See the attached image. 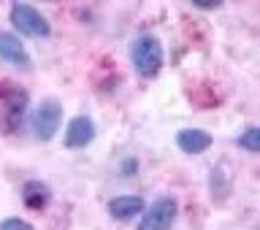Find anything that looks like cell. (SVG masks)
I'll return each mask as SVG.
<instances>
[{
  "label": "cell",
  "mask_w": 260,
  "mask_h": 230,
  "mask_svg": "<svg viewBox=\"0 0 260 230\" xmlns=\"http://www.w3.org/2000/svg\"><path fill=\"white\" fill-rule=\"evenodd\" d=\"M27 114V92L11 81H0V130L16 133Z\"/></svg>",
  "instance_id": "6da1fadb"
},
{
  "label": "cell",
  "mask_w": 260,
  "mask_h": 230,
  "mask_svg": "<svg viewBox=\"0 0 260 230\" xmlns=\"http://www.w3.org/2000/svg\"><path fill=\"white\" fill-rule=\"evenodd\" d=\"M130 60H133V68L141 79H154L162 68L166 52L154 36H138L130 46Z\"/></svg>",
  "instance_id": "7a4b0ae2"
},
{
  "label": "cell",
  "mask_w": 260,
  "mask_h": 230,
  "mask_svg": "<svg viewBox=\"0 0 260 230\" xmlns=\"http://www.w3.org/2000/svg\"><path fill=\"white\" fill-rule=\"evenodd\" d=\"M62 125V106L57 97H44L36 111H32L30 117V127H32V136L38 138V141H52L57 136V130Z\"/></svg>",
  "instance_id": "3957f363"
},
{
  "label": "cell",
  "mask_w": 260,
  "mask_h": 230,
  "mask_svg": "<svg viewBox=\"0 0 260 230\" xmlns=\"http://www.w3.org/2000/svg\"><path fill=\"white\" fill-rule=\"evenodd\" d=\"M11 24L16 32H22L27 38H49V32H52L49 19L30 3H14L11 6Z\"/></svg>",
  "instance_id": "277c9868"
},
{
  "label": "cell",
  "mask_w": 260,
  "mask_h": 230,
  "mask_svg": "<svg viewBox=\"0 0 260 230\" xmlns=\"http://www.w3.org/2000/svg\"><path fill=\"white\" fill-rule=\"evenodd\" d=\"M176 211H179V206L174 198H168V195L166 198H157L149 209L141 211L144 217L138 222V230H171L176 222Z\"/></svg>",
  "instance_id": "5b68a950"
},
{
  "label": "cell",
  "mask_w": 260,
  "mask_h": 230,
  "mask_svg": "<svg viewBox=\"0 0 260 230\" xmlns=\"http://www.w3.org/2000/svg\"><path fill=\"white\" fill-rule=\"evenodd\" d=\"M0 60L22 71H30V65H32L27 49H24L22 38L16 32H0Z\"/></svg>",
  "instance_id": "8992f818"
},
{
  "label": "cell",
  "mask_w": 260,
  "mask_h": 230,
  "mask_svg": "<svg viewBox=\"0 0 260 230\" xmlns=\"http://www.w3.org/2000/svg\"><path fill=\"white\" fill-rule=\"evenodd\" d=\"M92 138H95V122L84 114L73 117L65 127V146L68 149H84L87 144H92Z\"/></svg>",
  "instance_id": "52a82bcc"
},
{
  "label": "cell",
  "mask_w": 260,
  "mask_h": 230,
  "mask_svg": "<svg viewBox=\"0 0 260 230\" xmlns=\"http://www.w3.org/2000/svg\"><path fill=\"white\" fill-rule=\"evenodd\" d=\"M211 133H206V130H201V127H184V130H179V136H176V146L182 149L184 154H203L211 146Z\"/></svg>",
  "instance_id": "ba28073f"
},
{
  "label": "cell",
  "mask_w": 260,
  "mask_h": 230,
  "mask_svg": "<svg viewBox=\"0 0 260 230\" xmlns=\"http://www.w3.org/2000/svg\"><path fill=\"white\" fill-rule=\"evenodd\" d=\"M144 211V201L138 195H119V198L109 201V214L119 222H125L130 217H138Z\"/></svg>",
  "instance_id": "9c48e42d"
},
{
  "label": "cell",
  "mask_w": 260,
  "mask_h": 230,
  "mask_svg": "<svg viewBox=\"0 0 260 230\" xmlns=\"http://www.w3.org/2000/svg\"><path fill=\"white\" fill-rule=\"evenodd\" d=\"M49 198H52V192H49V187L44 182H27L22 187V201H24V206L32 209V211L46 209Z\"/></svg>",
  "instance_id": "30bf717a"
},
{
  "label": "cell",
  "mask_w": 260,
  "mask_h": 230,
  "mask_svg": "<svg viewBox=\"0 0 260 230\" xmlns=\"http://www.w3.org/2000/svg\"><path fill=\"white\" fill-rule=\"evenodd\" d=\"M239 146H244V149L252 152V154L260 152V130H257L255 125L247 127V130H244V133L239 136Z\"/></svg>",
  "instance_id": "8fae6325"
},
{
  "label": "cell",
  "mask_w": 260,
  "mask_h": 230,
  "mask_svg": "<svg viewBox=\"0 0 260 230\" xmlns=\"http://www.w3.org/2000/svg\"><path fill=\"white\" fill-rule=\"evenodd\" d=\"M0 230H36L27 219H22V217H8L0 222Z\"/></svg>",
  "instance_id": "7c38bea8"
}]
</instances>
